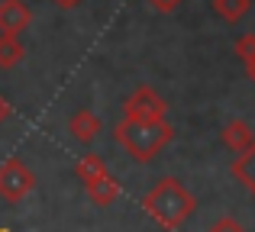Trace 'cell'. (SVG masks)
I'll return each instance as SVG.
<instances>
[{
    "label": "cell",
    "instance_id": "13",
    "mask_svg": "<svg viewBox=\"0 0 255 232\" xmlns=\"http://www.w3.org/2000/svg\"><path fill=\"white\" fill-rule=\"evenodd\" d=\"M233 52L239 55V62H252L255 58V32H243V36L236 39V45H233Z\"/></svg>",
    "mask_w": 255,
    "mask_h": 232
},
{
    "label": "cell",
    "instance_id": "3",
    "mask_svg": "<svg viewBox=\"0 0 255 232\" xmlns=\"http://www.w3.org/2000/svg\"><path fill=\"white\" fill-rule=\"evenodd\" d=\"M32 187H36V174H32L19 158H6V161L0 164V197H3L6 203L26 200V197L32 194Z\"/></svg>",
    "mask_w": 255,
    "mask_h": 232
},
{
    "label": "cell",
    "instance_id": "8",
    "mask_svg": "<svg viewBox=\"0 0 255 232\" xmlns=\"http://www.w3.org/2000/svg\"><path fill=\"white\" fill-rule=\"evenodd\" d=\"M230 174L236 177V184H243L246 194H252V197H255V142H252L246 152H239V155L233 158Z\"/></svg>",
    "mask_w": 255,
    "mask_h": 232
},
{
    "label": "cell",
    "instance_id": "6",
    "mask_svg": "<svg viewBox=\"0 0 255 232\" xmlns=\"http://www.w3.org/2000/svg\"><path fill=\"white\" fill-rule=\"evenodd\" d=\"M220 139H223V145L230 152H236V155H239V152H246L255 142V129L246 123V119H230V123L220 129Z\"/></svg>",
    "mask_w": 255,
    "mask_h": 232
},
{
    "label": "cell",
    "instance_id": "19",
    "mask_svg": "<svg viewBox=\"0 0 255 232\" xmlns=\"http://www.w3.org/2000/svg\"><path fill=\"white\" fill-rule=\"evenodd\" d=\"M0 232H6V229H3V226H0Z\"/></svg>",
    "mask_w": 255,
    "mask_h": 232
},
{
    "label": "cell",
    "instance_id": "2",
    "mask_svg": "<svg viewBox=\"0 0 255 232\" xmlns=\"http://www.w3.org/2000/svg\"><path fill=\"white\" fill-rule=\"evenodd\" d=\"M174 129L168 119H129L123 116L117 126H113V139L117 145L132 158V161H152L158 158V152L171 142Z\"/></svg>",
    "mask_w": 255,
    "mask_h": 232
},
{
    "label": "cell",
    "instance_id": "7",
    "mask_svg": "<svg viewBox=\"0 0 255 232\" xmlns=\"http://www.w3.org/2000/svg\"><path fill=\"white\" fill-rule=\"evenodd\" d=\"M84 190H87V200H91L94 207H113L117 197H120V181L107 171V174H100L97 181L84 184Z\"/></svg>",
    "mask_w": 255,
    "mask_h": 232
},
{
    "label": "cell",
    "instance_id": "15",
    "mask_svg": "<svg viewBox=\"0 0 255 232\" xmlns=\"http://www.w3.org/2000/svg\"><path fill=\"white\" fill-rule=\"evenodd\" d=\"M145 3H149L155 13H165V16H168V13H174L184 0H145Z\"/></svg>",
    "mask_w": 255,
    "mask_h": 232
},
{
    "label": "cell",
    "instance_id": "14",
    "mask_svg": "<svg viewBox=\"0 0 255 232\" xmlns=\"http://www.w3.org/2000/svg\"><path fill=\"white\" fill-rule=\"evenodd\" d=\"M207 232H246V226L239 220H233V216H220V220L210 223V229Z\"/></svg>",
    "mask_w": 255,
    "mask_h": 232
},
{
    "label": "cell",
    "instance_id": "17",
    "mask_svg": "<svg viewBox=\"0 0 255 232\" xmlns=\"http://www.w3.org/2000/svg\"><path fill=\"white\" fill-rule=\"evenodd\" d=\"M52 3H55L58 10H75V6H81L84 0H52Z\"/></svg>",
    "mask_w": 255,
    "mask_h": 232
},
{
    "label": "cell",
    "instance_id": "18",
    "mask_svg": "<svg viewBox=\"0 0 255 232\" xmlns=\"http://www.w3.org/2000/svg\"><path fill=\"white\" fill-rule=\"evenodd\" d=\"M246 77L255 84V58H252V62H246Z\"/></svg>",
    "mask_w": 255,
    "mask_h": 232
},
{
    "label": "cell",
    "instance_id": "12",
    "mask_svg": "<svg viewBox=\"0 0 255 232\" xmlns=\"http://www.w3.org/2000/svg\"><path fill=\"white\" fill-rule=\"evenodd\" d=\"M213 13H217L223 23H239V19L249 13V6H252V0H213Z\"/></svg>",
    "mask_w": 255,
    "mask_h": 232
},
{
    "label": "cell",
    "instance_id": "5",
    "mask_svg": "<svg viewBox=\"0 0 255 232\" xmlns=\"http://www.w3.org/2000/svg\"><path fill=\"white\" fill-rule=\"evenodd\" d=\"M32 26V10L23 0H0V32L19 36L23 29Z\"/></svg>",
    "mask_w": 255,
    "mask_h": 232
},
{
    "label": "cell",
    "instance_id": "10",
    "mask_svg": "<svg viewBox=\"0 0 255 232\" xmlns=\"http://www.w3.org/2000/svg\"><path fill=\"white\" fill-rule=\"evenodd\" d=\"M23 55H26V49H23V42H19V36L0 32V68L3 71L16 68V65L23 62Z\"/></svg>",
    "mask_w": 255,
    "mask_h": 232
},
{
    "label": "cell",
    "instance_id": "11",
    "mask_svg": "<svg viewBox=\"0 0 255 232\" xmlns=\"http://www.w3.org/2000/svg\"><path fill=\"white\" fill-rule=\"evenodd\" d=\"M75 174L81 177L84 184H91V181H97L100 174H107V161L100 155H94V152H84V155L78 158V164H75Z\"/></svg>",
    "mask_w": 255,
    "mask_h": 232
},
{
    "label": "cell",
    "instance_id": "1",
    "mask_svg": "<svg viewBox=\"0 0 255 232\" xmlns=\"http://www.w3.org/2000/svg\"><path fill=\"white\" fill-rule=\"evenodd\" d=\"M139 203H142V210H145L149 220H155L158 226L168 229V232L181 229L194 216V210H197L194 194L181 181H174V177H162Z\"/></svg>",
    "mask_w": 255,
    "mask_h": 232
},
{
    "label": "cell",
    "instance_id": "4",
    "mask_svg": "<svg viewBox=\"0 0 255 232\" xmlns=\"http://www.w3.org/2000/svg\"><path fill=\"white\" fill-rule=\"evenodd\" d=\"M123 116H129V119H152V123H155V119L168 116V103L162 100V94H158L155 87L142 84V87H136L123 100Z\"/></svg>",
    "mask_w": 255,
    "mask_h": 232
},
{
    "label": "cell",
    "instance_id": "9",
    "mask_svg": "<svg viewBox=\"0 0 255 232\" xmlns=\"http://www.w3.org/2000/svg\"><path fill=\"white\" fill-rule=\"evenodd\" d=\"M68 129H71V136H75L81 145H91L94 139L100 136L104 126H100V116L97 113H91V110L84 107V110H78V113L68 119Z\"/></svg>",
    "mask_w": 255,
    "mask_h": 232
},
{
    "label": "cell",
    "instance_id": "16",
    "mask_svg": "<svg viewBox=\"0 0 255 232\" xmlns=\"http://www.w3.org/2000/svg\"><path fill=\"white\" fill-rule=\"evenodd\" d=\"M10 116H13V107H10V100H6V97H0V126H3Z\"/></svg>",
    "mask_w": 255,
    "mask_h": 232
}]
</instances>
